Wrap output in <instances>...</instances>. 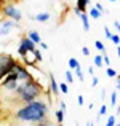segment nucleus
<instances>
[{
    "mask_svg": "<svg viewBox=\"0 0 120 126\" xmlns=\"http://www.w3.org/2000/svg\"><path fill=\"white\" fill-rule=\"evenodd\" d=\"M48 109V102L39 97L29 104H22L15 112V120L21 121V123H42V121H46Z\"/></svg>",
    "mask_w": 120,
    "mask_h": 126,
    "instance_id": "obj_1",
    "label": "nucleus"
},
{
    "mask_svg": "<svg viewBox=\"0 0 120 126\" xmlns=\"http://www.w3.org/2000/svg\"><path fill=\"white\" fill-rule=\"evenodd\" d=\"M43 91H46L39 81H35L34 78L26 83H18V88L15 91V97L19 101V104H29V102L35 101V99L42 97Z\"/></svg>",
    "mask_w": 120,
    "mask_h": 126,
    "instance_id": "obj_2",
    "label": "nucleus"
},
{
    "mask_svg": "<svg viewBox=\"0 0 120 126\" xmlns=\"http://www.w3.org/2000/svg\"><path fill=\"white\" fill-rule=\"evenodd\" d=\"M18 61L8 53H2L0 54V78H3L5 75H8L11 70H15Z\"/></svg>",
    "mask_w": 120,
    "mask_h": 126,
    "instance_id": "obj_3",
    "label": "nucleus"
},
{
    "mask_svg": "<svg viewBox=\"0 0 120 126\" xmlns=\"http://www.w3.org/2000/svg\"><path fill=\"white\" fill-rule=\"evenodd\" d=\"M35 48H37V43H34L27 35H24V37L19 38V46H18L16 51H18L19 58H22L24 54H27L29 51H32V49H35Z\"/></svg>",
    "mask_w": 120,
    "mask_h": 126,
    "instance_id": "obj_4",
    "label": "nucleus"
},
{
    "mask_svg": "<svg viewBox=\"0 0 120 126\" xmlns=\"http://www.w3.org/2000/svg\"><path fill=\"white\" fill-rule=\"evenodd\" d=\"M3 18H8V19H13V21L19 22L22 19V13L18 6H15L13 3H6L5 8H3Z\"/></svg>",
    "mask_w": 120,
    "mask_h": 126,
    "instance_id": "obj_5",
    "label": "nucleus"
},
{
    "mask_svg": "<svg viewBox=\"0 0 120 126\" xmlns=\"http://www.w3.org/2000/svg\"><path fill=\"white\" fill-rule=\"evenodd\" d=\"M19 22L13 21V19H8L6 18L5 21H2V24H0V35H10L11 34V31L15 27H18Z\"/></svg>",
    "mask_w": 120,
    "mask_h": 126,
    "instance_id": "obj_6",
    "label": "nucleus"
},
{
    "mask_svg": "<svg viewBox=\"0 0 120 126\" xmlns=\"http://www.w3.org/2000/svg\"><path fill=\"white\" fill-rule=\"evenodd\" d=\"M21 61H22V64L26 65V67H35V65L39 64V58L37 56H35V53H34V49H32V51H29L27 54H24L21 58Z\"/></svg>",
    "mask_w": 120,
    "mask_h": 126,
    "instance_id": "obj_7",
    "label": "nucleus"
},
{
    "mask_svg": "<svg viewBox=\"0 0 120 126\" xmlns=\"http://www.w3.org/2000/svg\"><path fill=\"white\" fill-rule=\"evenodd\" d=\"M48 89H50V93H51L53 96H58L59 93V85H58V81H56V78H55V75L53 74H50L48 75Z\"/></svg>",
    "mask_w": 120,
    "mask_h": 126,
    "instance_id": "obj_8",
    "label": "nucleus"
},
{
    "mask_svg": "<svg viewBox=\"0 0 120 126\" xmlns=\"http://www.w3.org/2000/svg\"><path fill=\"white\" fill-rule=\"evenodd\" d=\"M88 5H90V0H75V8H74L75 15L79 16L80 13H86Z\"/></svg>",
    "mask_w": 120,
    "mask_h": 126,
    "instance_id": "obj_9",
    "label": "nucleus"
},
{
    "mask_svg": "<svg viewBox=\"0 0 120 126\" xmlns=\"http://www.w3.org/2000/svg\"><path fill=\"white\" fill-rule=\"evenodd\" d=\"M79 18H80V21H82L83 31L88 32V31H90V15H88V13H80Z\"/></svg>",
    "mask_w": 120,
    "mask_h": 126,
    "instance_id": "obj_10",
    "label": "nucleus"
},
{
    "mask_svg": "<svg viewBox=\"0 0 120 126\" xmlns=\"http://www.w3.org/2000/svg\"><path fill=\"white\" fill-rule=\"evenodd\" d=\"M26 35H27V37L31 38L34 43H37V45H40V42H42V38H40V34H39L37 31H34V29L27 31V34H26Z\"/></svg>",
    "mask_w": 120,
    "mask_h": 126,
    "instance_id": "obj_11",
    "label": "nucleus"
},
{
    "mask_svg": "<svg viewBox=\"0 0 120 126\" xmlns=\"http://www.w3.org/2000/svg\"><path fill=\"white\" fill-rule=\"evenodd\" d=\"M88 15H90V18H91V19H99L102 16V13L99 11L96 6H91V8H90V11H88Z\"/></svg>",
    "mask_w": 120,
    "mask_h": 126,
    "instance_id": "obj_12",
    "label": "nucleus"
},
{
    "mask_svg": "<svg viewBox=\"0 0 120 126\" xmlns=\"http://www.w3.org/2000/svg\"><path fill=\"white\" fill-rule=\"evenodd\" d=\"M50 13H39V15H35L34 16V19L35 21H39V22H46V21H50Z\"/></svg>",
    "mask_w": 120,
    "mask_h": 126,
    "instance_id": "obj_13",
    "label": "nucleus"
},
{
    "mask_svg": "<svg viewBox=\"0 0 120 126\" xmlns=\"http://www.w3.org/2000/svg\"><path fill=\"white\" fill-rule=\"evenodd\" d=\"M64 115H66V112H64V110H61V109L55 110V118H56V121H58V125L64 123Z\"/></svg>",
    "mask_w": 120,
    "mask_h": 126,
    "instance_id": "obj_14",
    "label": "nucleus"
},
{
    "mask_svg": "<svg viewBox=\"0 0 120 126\" xmlns=\"http://www.w3.org/2000/svg\"><path fill=\"white\" fill-rule=\"evenodd\" d=\"M93 62H95V67H98V69H102V65H104V59H102V53H101V54H96L95 58H93Z\"/></svg>",
    "mask_w": 120,
    "mask_h": 126,
    "instance_id": "obj_15",
    "label": "nucleus"
},
{
    "mask_svg": "<svg viewBox=\"0 0 120 126\" xmlns=\"http://www.w3.org/2000/svg\"><path fill=\"white\" fill-rule=\"evenodd\" d=\"M67 64H69V69H71V70H75V69L80 65L79 61H77L75 58H69V62H67Z\"/></svg>",
    "mask_w": 120,
    "mask_h": 126,
    "instance_id": "obj_16",
    "label": "nucleus"
},
{
    "mask_svg": "<svg viewBox=\"0 0 120 126\" xmlns=\"http://www.w3.org/2000/svg\"><path fill=\"white\" fill-rule=\"evenodd\" d=\"M117 125V118H115V113L114 115H109L107 121H106V126H115Z\"/></svg>",
    "mask_w": 120,
    "mask_h": 126,
    "instance_id": "obj_17",
    "label": "nucleus"
},
{
    "mask_svg": "<svg viewBox=\"0 0 120 126\" xmlns=\"http://www.w3.org/2000/svg\"><path fill=\"white\" fill-rule=\"evenodd\" d=\"M106 75H107L109 78H114V77H117V70H114L112 67H106Z\"/></svg>",
    "mask_w": 120,
    "mask_h": 126,
    "instance_id": "obj_18",
    "label": "nucleus"
},
{
    "mask_svg": "<svg viewBox=\"0 0 120 126\" xmlns=\"http://www.w3.org/2000/svg\"><path fill=\"white\" fill-rule=\"evenodd\" d=\"M59 91H61L62 94H67V93H69V83H67V81L59 83Z\"/></svg>",
    "mask_w": 120,
    "mask_h": 126,
    "instance_id": "obj_19",
    "label": "nucleus"
},
{
    "mask_svg": "<svg viewBox=\"0 0 120 126\" xmlns=\"http://www.w3.org/2000/svg\"><path fill=\"white\" fill-rule=\"evenodd\" d=\"M95 46H96V49H98V51L106 53V46H104V43H102L101 40H96V42H95Z\"/></svg>",
    "mask_w": 120,
    "mask_h": 126,
    "instance_id": "obj_20",
    "label": "nucleus"
},
{
    "mask_svg": "<svg viewBox=\"0 0 120 126\" xmlns=\"http://www.w3.org/2000/svg\"><path fill=\"white\" fill-rule=\"evenodd\" d=\"M64 77H66V81H67V83H74V77H75V75L72 74V70H66Z\"/></svg>",
    "mask_w": 120,
    "mask_h": 126,
    "instance_id": "obj_21",
    "label": "nucleus"
},
{
    "mask_svg": "<svg viewBox=\"0 0 120 126\" xmlns=\"http://www.w3.org/2000/svg\"><path fill=\"white\" fill-rule=\"evenodd\" d=\"M74 72H75V77L79 78V81H83V78H85V77H83V72H82V67H80V65H79V67L75 69Z\"/></svg>",
    "mask_w": 120,
    "mask_h": 126,
    "instance_id": "obj_22",
    "label": "nucleus"
},
{
    "mask_svg": "<svg viewBox=\"0 0 120 126\" xmlns=\"http://www.w3.org/2000/svg\"><path fill=\"white\" fill-rule=\"evenodd\" d=\"M106 113H107V105L101 104V107H99V113H98V120L102 117V115H106Z\"/></svg>",
    "mask_w": 120,
    "mask_h": 126,
    "instance_id": "obj_23",
    "label": "nucleus"
},
{
    "mask_svg": "<svg viewBox=\"0 0 120 126\" xmlns=\"http://www.w3.org/2000/svg\"><path fill=\"white\" fill-rule=\"evenodd\" d=\"M117 105V89L111 94V107H115Z\"/></svg>",
    "mask_w": 120,
    "mask_h": 126,
    "instance_id": "obj_24",
    "label": "nucleus"
},
{
    "mask_svg": "<svg viewBox=\"0 0 120 126\" xmlns=\"http://www.w3.org/2000/svg\"><path fill=\"white\" fill-rule=\"evenodd\" d=\"M111 42L114 43L115 46H119V45H120V34H114V35L111 37Z\"/></svg>",
    "mask_w": 120,
    "mask_h": 126,
    "instance_id": "obj_25",
    "label": "nucleus"
},
{
    "mask_svg": "<svg viewBox=\"0 0 120 126\" xmlns=\"http://www.w3.org/2000/svg\"><path fill=\"white\" fill-rule=\"evenodd\" d=\"M102 59H104V65L106 67H111V58L107 56V53H102Z\"/></svg>",
    "mask_w": 120,
    "mask_h": 126,
    "instance_id": "obj_26",
    "label": "nucleus"
},
{
    "mask_svg": "<svg viewBox=\"0 0 120 126\" xmlns=\"http://www.w3.org/2000/svg\"><path fill=\"white\" fill-rule=\"evenodd\" d=\"M95 6H96V8H98V10H99V11H101V13H102V15H104V13H107V10H106V8H104V6H102V3H99V2H98V3H96V5H95Z\"/></svg>",
    "mask_w": 120,
    "mask_h": 126,
    "instance_id": "obj_27",
    "label": "nucleus"
},
{
    "mask_svg": "<svg viewBox=\"0 0 120 126\" xmlns=\"http://www.w3.org/2000/svg\"><path fill=\"white\" fill-rule=\"evenodd\" d=\"M58 104H59V109H61V110L67 112V105H66V102H64V101H58Z\"/></svg>",
    "mask_w": 120,
    "mask_h": 126,
    "instance_id": "obj_28",
    "label": "nucleus"
},
{
    "mask_svg": "<svg viewBox=\"0 0 120 126\" xmlns=\"http://www.w3.org/2000/svg\"><path fill=\"white\" fill-rule=\"evenodd\" d=\"M104 35H106V38H109V40H111V37H112L114 34L109 31V27H104Z\"/></svg>",
    "mask_w": 120,
    "mask_h": 126,
    "instance_id": "obj_29",
    "label": "nucleus"
},
{
    "mask_svg": "<svg viewBox=\"0 0 120 126\" xmlns=\"http://www.w3.org/2000/svg\"><path fill=\"white\" fill-rule=\"evenodd\" d=\"M34 53H35V56L39 58V61L42 62V61H43V56H42V53H40V49H39V48H35V49H34Z\"/></svg>",
    "mask_w": 120,
    "mask_h": 126,
    "instance_id": "obj_30",
    "label": "nucleus"
},
{
    "mask_svg": "<svg viewBox=\"0 0 120 126\" xmlns=\"http://www.w3.org/2000/svg\"><path fill=\"white\" fill-rule=\"evenodd\" d=\"M98 83H99V78L93 75V77H91V86H98Z\"/></svg>",
    "mask_w": 120,
    "mask_h": 126,
    "instance_id": "obj_31",
    "label": "nucleus"
},
{
    "mask_svg": "<svg viewBox=\"0 0 120 126\" xmlns=\"http://www.w3.org/2000/svg\"><path fill=\"white\" fill-rule=\"evenodd\" d=\"M82 54L83 56H90V48H88V46H83V48H82Z\"/></svg>",
    "mask_w": 120,
    "mask_h": 126,
    "instance_id": "obj_32",
    "label": "nucleus"
},
{
    "mask_svg": "<svg viewBox=\"0 0 120 126\" xmlns=\"http://www.w3.org/2000/svg\"><path fill=\"white\" fill-rule=\"evenodd\" d=\"M77 102H79V105H83V104H85V102H83V96L82 94L77 96Z\"/></svg>",
    "mask_w": 120,
    "mask_h": 126,
    "instance_id": "obj_33",
    "label": "nucleus"
},
{
    "mask_svg": "<svg viewBox=\"0 0 120 126\" xmlns=\"http://www.w3.org/2000/svg\"><path fill=\"white\" fill-rule=\"evenodd\" d=\"M5 5H6V3H5V0H0V15H3V8H5Z\"/></svg>",
    "mask_w": 120,
    "mask_h": 126,
    "instance_id": "obj_34",
    "label": "nucleus"
},
{
    "mask_svg": "<svg viewBox=\"0 0 120 126\" xmlns=\"http://www.w3.org/2000/svg\"><path fill=\"white\" fill-rule=\"evenodd\" d=\"M88 72H90V75L93 77V75H95V65H90V67H88Z\"/></svg>",
    "mask_w": 120,
    "mask_h": 126,
    "instance_id": "obj_35",
    "label": "nucleus"
},
{
    "mask_svg": "<svg viewBox=\"0 0 120 126\" xmlns=\"http://www.w3.org/2000/svg\"><path fill=\"white\" fill-rule=\"evenodd\" d=\"M114 27L117 29V32L120 34V22H119V21H114Z\"/></svg>",
    "mask_w": 120,
    "mask_h": 126,
    "instance_id": "obj_36",
    "label": "nucleus"
},
{
    "mask_svg": "<svg viewBox=\"0 0 120 126\" xmlns=\"http://www.w3.org/2000/svg\"><path fill=\"white\" fill-rule=\"evenodd\" d=\"M40 48H42V49H48V45H46V43L42 40V42H40Z\"/></svg>",
    "mask_w": 120,
    "mask_h": 126,
    "instance_id": "obj_37",
    "label": "nucleus"
},
{
    "mask_svg": "<svg viewBox=\"0 0 120 126\" xmlns=\"http://www.w3.org/2000/svg\"><path fill=\"white\" fill-rule=\"evenodd\" d=\"M115 89L120 91V75H117V85H115Z\"/></svg>",
    "mask_w": 120,
    "mask_h": 126,
    "instance_id": "obj_38",
    "label": "nucleus"
},
{
    "mask_svg": "<svg viewBox=\"0 0 120 126\" xmlns=\"http://www.w3.org/2000/svg\"><path fill=\"white\" fill-rule=\"evenodd\" d=\"M35 126H50V125H48V120H46V121H42V123H37Z\"/></svg>",
    "mask_w": 120,
    "mask_h": 126,
    "instance_id": "obj_39",
    "label": "nucleus"
},
{
    "mask_svg": "<svg viewBox=\"0 0 120 126\" xmlns=\"http://www.w3.org/2000/svg\"><path fill=\"white\" fill-rule=\"evenodd\" d=\"M101 99H102V101L106 99V89H102V91H101Z\"/></svg>",
    "mask_w": 120,
    "mask_h": 126,
    "instance_id": "obj_40",
    "label": "nucleus"
},
{
    "mask_svg": "<svg viewBox=\"0 0 120 126\" xmlns=\"http://www.w3.org/2000/svg\"><path fill=\"white\" fill-rule=\"evenodd\" d=\"M117 56H119V59H120V45L117 46Z\"/></svg>",
    "mask_w": 120,
    "mask_h": 126,
    "instance_id": "obj_41",
    "label": "nucleus"
},
{
    "mask_svg": "<svg viewBox=\"0 0 120 126\" xmlns=\"http://www.w3.org/2000/svg\"><path fill=\"white\" fill-rule=\"evenodd\" d=\"M85 126H95V123H91V121H86V125Z\"/></svg>",
    "mask_w": 120,
    "mask_h": 126,
    "instance_id": "obj_42",
    "label": "nucleus"
},
{
    "mask_svg": "<svg viewBox=\"0 0 120 126\" xmlns=\"http://www.w3.org/2000/svg\"><path fill=\"white\" fill-rule=\"evenodd\" d=\"M115 115H120V105L117 107V112H115Z\"/></svg>",
    "mask_w": 120,
    "mask_h": 126,
    "instance_id": "obj_43",
    "label": "nucleus"
},
{
    "mask_svg": "<svg viewBox=\"0 0 120 126\" xmlns=\"http://www.w3.org/2000/svg\"><path fill=\"white\" fill-rule=\"evenodd\" d=\"M58 126H64V123H61V125H58Z\"/></svg>",
    "mask_w": 120,
    "mask_h": 126,
    "instance_id": "obj_44",
    "label": "nucleus"
},
{
    "mask_svg": "<svg viewBox=\"0 0 120 126\" xmlns=\"http://www.w3.org/2000/svg\"><path fill=\"white\" fill-rule=\"evenodd\" d=\"M109 2H117V0H109Z\"/></svg>",
    "mask_w": 120,
    "mask_h": 126,
    "instance_id": "obj_45",
    "label": "nucleus"
},
{
    "mask_svg": "<svg viewBox=\"0 0 120 126\" xmlns=\"http://www.w3.org/2000/svg\"><path fill=\"white\" fill-rule=\"evenodd\" d=\"M115 126H120V123H117V125H115Z\"/></svg>",
    "mask_w": 120,
    "mask_h": 126,
    "instance_id": "obj_46",
    "label": "nucleus"
}]
</instances>
